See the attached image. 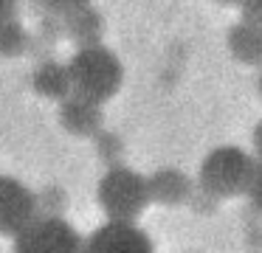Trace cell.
Instances as JSON below:
<instances>
[{"label": "cell", "instance_id": "5", "mask_svg": "<svg viewBox=\"0 0 262 253\" xmlns=\"http://www.w3.org/2000/svg\"><path fill=\"white\" fill-rule=\"evenodd\" d=\"M254 152L259 155V160H262V121L254 127Z\"/></svg>", "mask_w": 262, "mask_h": 253}, {"label": "cell", "instance_id": "6", "mask_svg": "<svg viewBox=\"0 0 262 253\" xmlns=\"http://www.w3.org/2000/svg\"><path fill=\"white\" fill-rule=\"evenodd\" d=\"M256 90H259V96H262V73H259V79H256Z\"/></svg>", "mask_w": 262, "mask_h": 253}, {"label": "cell", "instance_id": "4", "mask_svg": "<svg viewBox=\"0 0 262 253\" xmlns=\"http://www.w3.org/2000/svg\"><path fill=\"white\" fill-rule=\"evenodd\" d=\"M248 200L256 211H262V160L256 163V172H254V180L248 186Z\"/></svg>", "mask_w": 262, "mask_h": 253}, {"label": "cell", "instance_id": "1", "mask_svg": "<svg viewBox=\"0 0 262 253\" xmlns=\"http://www.w3.org/2000/svg\"><path fill=\"white\" fill-rule=\"evenodd\" d=\"M256 160L239 146H220L214 149L200 166V186L206 197L231 200V197L248 194V186L254 180Z\"/></svg>", "mask_w": 262, "mask_h": 253}, {"label": "cell", "instance_id": "3", "mask_svg": "<svg viewBox=\"0 0 262 253\" xmlns=\"http://www.w3.org/2000/svg\"><path fill=\"white\" fill-rule=\"evenodd\" d=\"M239 22L262 31V0H248V3L239 6Z\"/></svg>", "mask_w": 262, "mask_h": 253}, {"label": "cell", "instance_id": "2", "mask_svg": "<svg viewBox=\"0 0 262 253\" xmlns=\"http://www.w3.org/2000/svg\"><path fill=\"white\" fill-rule=\"evenodd\" d=\"M228 51L243 65H262V31L254 26H245V22L231 26L228 28Z\"/></svg>", "mask_w": 262, "mask_h": 253}]
</instances>
